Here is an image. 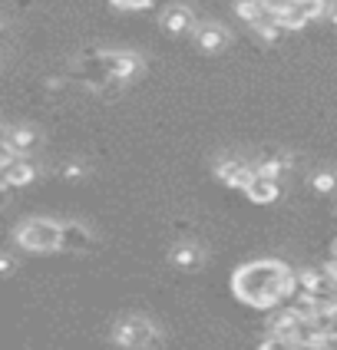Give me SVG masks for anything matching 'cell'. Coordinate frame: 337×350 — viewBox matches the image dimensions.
Here are the masks:
<instances>
[{"label":"cell","instance_id":"6da1fadb","mask_svg":"<svg viewBox=\"0 0 337 350\" xmlns=\"http://www.w3.org/2000/svg\"><path fill=\"white\" fill-rule=\"evenodd\" d=\"M232 291L248 308L268 311L297 294V274H291L281 261H252L232 274Z\"/></svg>","mask_w":337,"mask_h":350},{"label":"cell","instance_id":"7a4b0ae2","mask_svg":"<svg viewBox=\"0 0 337 350\" xmlns=\"http://www.w3.org/2000/svg\"><path fill=\"white\" fill-rule=\"evenodd\" d=\"M14 241L27 252H63V221L53 218H27L14 228Z\"/></svg>","mask_w":337,"mask_h":350},{"label":"cell","instance_id":"3957f363","mask_svg":"<svg viewBox=\"0 0 337 350\" xmlns=\"http://www.w3.org/2000/svg\"><path fill=\"white\" fill-rule=\"evenodd\" d=\"M109 340L122 350H156L162 347V334L152 321H146L142 314H129V317H119L109 331Z\"/></svg>","mask_w":337,"mask_h":350},{"label":"cell","instance_id":"277c9868","mask_svg":"<svg viewBox=\"0 0 337 350\" xmlns=\"http://www.w3.org/2000/svg\"><path fill=\"white\" fill-rule=\"evenodd\" d=\"M99 70H106V77H113L116 83H129L142 73V57L129 53V50H93Z\"/></svg>","mask_w":337,"mask_h":350},{"label":"cell","instance_id":"5b68a950","mask_svg":"<svg viewBox=\"0 0 337 350\" xmlns=\"http://www.w3.org/2000/svg\"><path fill=\"white\" fill-rule=\"evenodd\" d=\"M255 165H248V162H241V159H221L215 165V178L221 185H228V189H248L252 185V178H255Z\"/></svg>","mask_w":337,"mask_h":350},{"label":"cell","instance_id":"8992f818","mask_svg":"<svg viewBox=\"0 0 337 350\" xmlns=\"http://www.w3.org/2000/svg\"><path fill=\"white\" fill-rule=\"evenodd\" d=\"M3 146L14 149L17 156H30L40 146V133L30 129V126H7V129H3Z\"/></svg>","mask_w":337,"mask_h":350},{"label":"cell","instance_id":"52a82bcc","mask_svg":"<svg viewBox=\"0 0 337 350\" xmlns=\"http://www.w3.org/2000/svg\"><path fill=\"white\" fill-rule=\"evenodd\" d=\"M0 175H3V185H7V189H23V185H33V182H37L40 169L27 156H20L10 169H3Z\"/></svg>","mask_w":337,"mask_h":350},{"label":"cell","instance_id":"ba28073f","mask_svg":"<svg viewBox=\"0 0 337 350\" xmlns=\"http://www.w3.org/2000/svg\"><path fill=\"white\" fill-rule=\"evenodd\" d=\"M271 20H275L284 33H288V30H304V27L311 23V17H304L291 0H284V3H271Z\"/></svg>","mask_w":337,"mask_h":350},{"label":"cell","instance_id":"9c48e42d","mask_svg":"<svg viewBox=\"0 0 337 350\" xmlns=\"http://www.w3.org/2000/svg\"><path fill=\"white\" fill-rule=\"evenodd\" d=\"M196 46L202 53H221L228 46V33L218 23H202L196 27Z\"/></svg>","mask_w":337,"mask_h":350},{"label":"cell","instance_id":"30bf717a","mask_svg":"<svg viewBox=\"0 0 337 350\" xmlns=\"http://www.w3.org/2000/svg\"><path fill=\"white\" fill-rule=\"evenodd\" d=\"M248 195V202H255V205H271L281 198V182L278 178H265V175H255L252 178V185L245 189Z\"/></svg>","mask_w":337,"mask_h":350},{"label":"cell","instance_id":"8fae6325","mask_svg":"<svg viewBox=\"0 0 337 350\" xmlns=\"http://www.w3.org/2000/svg\"><path fill=\"white\" fill-rule=\"evenodd\" d=\"M93 228L79 225V221H63V252H86L93 248Z\"/></svg>","mask_w":337,"mask_h":350},{"label":"cell","instance_id":"7c38bea8","mask_svg":"<svg viewBox=\"0 0 337 350\" xmlns=\"http://www.w3.org/2000/svg\"><path fill=\"white\" fill-rule=\"evenodd\" d=\"M235 14L248 27H258V23L271 20V0H235Z\"/></svg>","mask_w":337,"mask_h":350},{"label":"cell","instance_id":"4fadbf2b","mask_svg":"<svg viewBox=\"0 0 337 350\" xmlns=\"http://www.w3.org/2000/svg\"><path fill=\"white\" fill-rule=\"evenodd\" d=\"M169 258H172V265H176V268H185V271H196V268H202V265H205V254H202V248H198V245H192V241H178L176 248L169 252Z\"/></svg>","mask_w":337,"mask_h":350},{"label":"cell","instance_id":"5bb4252c","mask_svg":"<svg viewBox=\"0 0 337 350\" xmlns=\"http://www.w3.org/2000/svg\"><path fill=\"white\" fill-rule=\"evenodd\" d=\"M162 27H165L169 33H189V30L196 27V14H192L189 7H169V10L162 14Z\"/></svg>","mask_w":337,"mask_h":350},{"label":"cell","instance_id":"9a60e30c","mask_svg":"<svg viewBox=\"0 0 337 350\" xmlns=\"http://www.w3.org/2000/svg\"><path fill=\"white\" fill-rule=\"evenodd\" d=\"M284 169H291V156H284V152H271V156H265L255 165V172L265 175V178H278Z\"/></svg>","mask_w":337,"mask_h":350},{"label":"cell","instance_id":"2e32d148","mask_svg":"<svg viewBox=\"0 0 337 350\" xmlns=\"http://www.w3.org/2000/svg\"><path fill=\"white\" fill-rule=\"evenodd\" d=\"M301 321L304 317H297L291 308H284V311H278L271 317V334H281V337H295L297 327H301Z\"/></svg>","mask_w":337,"mask_h":350},{"label":"cell","instance_id":"e0dca14e","mask_svg":"<svg viewBox=\"0 0 337 350\" xmlns=\"http://www.w3.org/2000/svg\"><path fill=\"white\" fill-rule=\"evenodd\" d=\"M291 3H295L304 17H311V20H324L327 17V10L334 7L331 0H291Z\"/></svg>","mask_w":337,"mask_h":350},{"label":"cell","instance_id":"ac0fdd59","mask_svg":"<svg viewBox=\"0 0 337 350\" xmlns=\"http://www.w3.org/2000/svg\"><path fill=\"white\" fill-rule=\"evenodd\" d=\"M258 350H301L297 347L295 337H281V334H268L261 344H258Z\"/></svg>","mask_w":337,"mask_h":350},{"label":"cell","instance_id":"d6986e66","mask_svg":"<svg viewBox=\"0 0 337 350\" xmlns=\"http://www.w3.org/2000/svg\"><path fill=\"white\" fill-rule=\"evenodd\" d=\"M113 10H122V14H136V10H152L156 0H109Z\"/></svg>","mask_w":337,"mask_h":350},{"label":"cell","instance_id":"ffe728a7","mask_svg":"<svg viewBox=\"0 0 337 350\" xmlns=\"http://www.w3.org/2000/svg\"><path fill=\"white\" fill-rule=\"evenodd\" d=\"M252 30H255V33L265 40V43H278V40H281V33H284L275 20H265V23H258V27H252Z\"/></svg>","mask_w":337,"mask_h":350},{"label":"cell","instance_id":"44dd1931","mask_svg":"<svg viewBox=\"0 0 337 350\" xmlns=\"http://www.w3.org/2000/svg\"><path fill=\"white\" fill-rule=\"evenodd\" d=\"M311 185H314L317 192H334L337 189V175L334 172H317L314 178H311Z\"/></svg>","mask_w":337,"mask_h":350},{"label":"cell","instance_id":"7402d4cb","mask_svg":"<svg viewBox=\"0 0 337 350\" xmlns=\"http://www.w3.org/2000/svg\"><path fill=\"white\" fill-rule=\"evenodd\" d=\"M59 175H63L66 182H79V178L86 175V165H83V162H66V165L59 169Z\"/></svg>","mask_w":337,"mask_h":350},{"label":"cell","instance_id":"603a6c76","mask_svg":"<svg viewBox=\"0 0 337 350\" xmlns=\"http://www.w3.org/2000/svg\"><path fill=\"white\" fill-rule=\"evenodd\" d=\"M317 350H337V331H334V327H327V331H324V337H321Z\"/></svg>","mask_w":337,"mask_h":350},{"label":"cell","instance_id":"cb8c5ba5","mask_svg":"<svg viewBox=\"0 0 337 350\" xmlns=\"http://www.w3.org/2000/svg\"><path fill=\"white\" fill-rule=\"evenodd\" d=\"M14 268H17V265H14V258H10V254H3V258H0V274H3V278H10Z\"/></svg>","mask_w":337,"mask_h":350},{"label":"cell","instance_id":"d4e9b609","mask_svg":"<svg viewBox=\"0 0 337 350\" xmlns=\"http://www.w3.org/2000/svg\"><path fill=\"white\" fill-rule=\"evenodd\" d=\"M324 20H327L331 27H337V3H334V7H331V10H327V17H324Z\"/></svg>","mask_w":337,"mask_h":350}]
</instances>
